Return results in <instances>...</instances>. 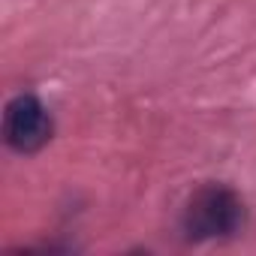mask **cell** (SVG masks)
Wrapping results in <instances>:
<instances>
[{"label": "cell", "mask_w": 256, "mask_h": 256, "mask_svg": "<svg viewBox=\"0 0 256 256\" xmlns=\"http://www.w3.org/2000/svg\"><path fill=\"white\" fill-rule=\"evenodd\" d=\"M54 124L48 108L34 94H18L4 108V142L16 154H36L48 145Z\"/></svg>", "instance_id": "2"}, {"label": "cell", "mask_w": 256, "mask_h": 256, "mask_svg": "<svg viewBox=\"0 0 256 256\" xmlns=\"http://www.w3.org/2000/svg\"><path fill=\"white\" fill-rule=\"evenodd\" d=\"M244 226V202L226 184H205L199 187L181 214V229L193 241H214L229 238Z\"/></svg>", "instance_id": "1"}]
</instances>
